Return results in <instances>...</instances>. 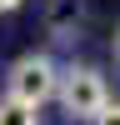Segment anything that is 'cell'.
<instances>
[{
	"label": "cell",
	"mask_w": 120,
	"mask_h": 125,
	"mask_svg": "<svg viewBox=\"0 0 120 125\" xmlns=\"http://www.w3.org/2000/svg\"><path fill=\"white\" fill-rule=\"evenodd\" d=\"M5 95H15V100H25V105L40 110L45 100L60 95V65L45 55V50L20 55L15 65H10V75H5Z\"/></svg>",
	"instance_id": "cell-1"
},
{
	"label": "cell",
	"mask_w": 120,
	"mask_h": 125,
	"mask_svg": "<svg viewBox=\"0 0 120 125\" xmlns=\"http://www.w3.org/2000/svg\"><path fill=\"white\" fill-rule=\"evenodd\" d=\"M60 105H65L70 120H95L100 110L110 105V85L95 65H70L60 70Z\"/></svg>",
	"instance_id": "cell-2"
},
{
	"label": "cell",
	"mask_w": 120,
	"mask_h": 125,
	"mask_svg": "<svg viewBox=\"0 0 120 125\" xmlns=\"http://www.w3.org/2000/svg\"><path fill=\"white\" fill-rule=\"evenodd\" d=\"M0 125H40V110L15 95H0Z\"/></svg>",
	"instance_id": "cell-3"
},
{
	"label": "cell",
	"mask_w": 120,
	"mask_h": 125,
	"mask_svg": "<svg viewBox=\"0 0 120 125\" xmlns=\"http://www.w3.org/2000/svg\"><path fill=\"white\" fill-rule=\"evenodd\" d=\"M90 125H120V100H110V105L100 110V115L90 120Z\"/></svg>",
	"instance_id": "cell-4"
},
{
	"label": "cell",
	"mask_w": 120,
	"mask_h": 125,
	"mask_svg": "<svg viewBox=\"0 0 120 125\" xmlns=\"http://www.w3.org/2000/svg\"><path fill=\"white\" fill-rule=\"evenodd\" d=\"M25 0H0V15H10V10H20Z\"/></svg>",
	"instance_id": "cell-5"
},
{
	"label": "cell",
	"mask_w": 120,
	"mask_h": 125,
	"mask_svg": "<svg viewBox=\"0 0 120 125\" xmlns=\"http://www.w3.org/2000/svg\"><path fill=\"white\" fill-rule=\"evenodd\" d=\"M110 50H115V65H120V25H115V40H110Z\"/></svg>",
	"instance_id": "cell-6"
}]
</instances>
